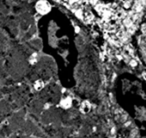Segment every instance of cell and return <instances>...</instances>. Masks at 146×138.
Returning <instances> with one entry per match:
<instances>
[{
  "label": "cell",
  "instance_id": "obj_1",
  "mask_svg": "<svg viewBox=\"0 0 146 138\" xmlns=\"http://www.w3.org/2000/svg\"><path fill=\"white\" fill-rule=\"evenodd\" d=\"M116 96L133 120L139 138H146V82L131 74L122 75L116 84Z\"/></svg>",
  "mask_w": 146,
  "mask_h": 138
},
{
  "label": "cell",
  "instance_id": "obj_3",
  "mask_svg": "<svg viewBox=\"0 0 146 138\" xmlns=\"http://www.w3.org/2000/svg\"><path fill=\"white\" fill-rule=\"evenodd\" d=\"M111 1H115V0H111Z\"/></svg>",
  "mask_w": 146,
  "mask_h": 138
},
{
  "label": "cell",
  "instance_id": "obj_2",
  "mask_svg": "<svg viewBox=\"0 0 146 138\" xmlns=\"http://www.w3.org/2000/svg\"><path fill=\"white\" fill-rule=\"evenodd\" d=\"M136 46L142 62L146 66V21L142 24L136 37Z\"/></svg>",
  "mask_w": 146,
  "mask_h": 138
}]
</instances>
